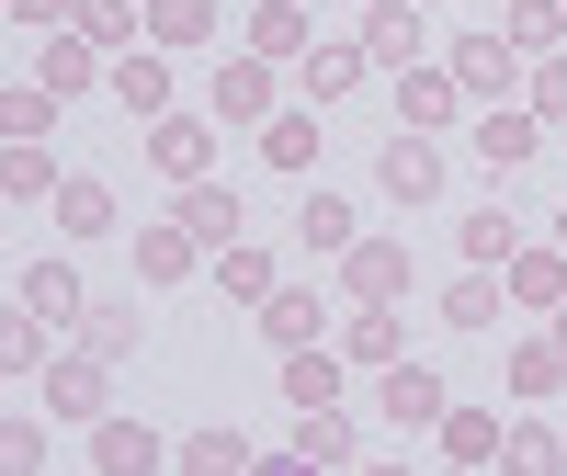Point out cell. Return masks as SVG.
Returning <instances> with one entry per match:
<instances>
[{"label":"cell","mask_w":567,"mask_h":476,"mask_svg":"<svg viewBox=\"0 0 567 476\" xmlns=\"http://www.w3.org/2000/svg\"><path fill=\"white\" fill-rule=\"evenodd\" d=\"M409 283H420L409 238H352V250H341V296H352V307H398Z\"/></svg>","instance_id":"6da1fadb"},{"label":"cell","mask_w":567,"mask_h":476,"mask_svg":"<svg viewBox=\"0 0 567 476\" xmlns=\"http://www.w3.org/2000/svg\"><path fill=\"white\" fill-rule=\"evenodd\" d=\"M272 69H284V58H261V45L216 58V91H205V103H216V125H272V114H284V103H272Z\"/></svg>","instance_id":"7a4b0ae2"},{"label":"cell","mask_w":567,"mask_h":476,"mask_svg":"<svg viewBox=\"0 0 567 476\" xmlns=\"http://www.w3.org/2000/svg\"><path fill=\"white\" fill-rule=\"evenodd\" d=\"M374 182H386V205H443V148H432V125H409L374 148Z\"/></svg>","instance_id":"3957f363"},{"label":"cell","mask_w":567,"mask_h":476,"mask_svg":"<svg viewBox=\"0 0 567 476\" xmlns=\"http://www.w3.org/2000/svg\"><path fill=\"white\" fill-rule=\"evenodd\" d=\"M454 80L477 91V103H511V91L534 80V58H523L511 34H454Z\"/></svg>","instance_id":"277c9868"},{"label":"cell","mask_w":567,"mask_h":476,"mask_svg":"<svg viewBox=\"0 0 567 476\" xmlns=\"http://www.w3.org/2000/svg\"><path fill=\"white\" fill-rule=\"evenodd\" d=\"M465 148H477V159H488V170L511 182V170H523V159L545 148V114H534V103H488L477 125H465Z\"/></svg>","instance_id":"5b68a950"},{"label":"cell","mask_w":567,"mask_h":476,"mask_svg":"<svg viewBox=\"0 0 567 476\" xmlns=\"http://www.w3.org/2000/svg\"><path fill=\"white\" fill-rule=\"evenodd\" d=\"M374 408H386L398 432H432V420L454 408V386H443L432 363H409V352H398V363H386V386H374Z\"/></svg>","instance_id":"8992f818"},{"label":"cell","mask_w":567,"mask_h":476,"mask_svg":"<svg viewBox=\"0 0 567 476\" xmlns=\"http://www.w3.org/2000/svg\"><path fill=\"white\" fill-rule=\"evenodd\" d=\"M420 45H432V12H420V0H374L363 12V58L374 69H420Z\"/></svg>","instance_id":"52a82bcc"},{"label":"cell","mask_w":567,"mask_h":476,"mask_svg":"<svg viewBox=\"0 0 567 476\" xmlns=\"http://www.w3.org/2000/svg\"><path fill=\"white\" fill-rule=\"evenodd\" d=\"M114 103H125V125L171 114V45H125V58H114Z\"/></svg>","instance_id":"ba28073f"},{"label":"cell","mask_w":567,"mask_h":476,"mask_svg":"<svg viewBox=\"0 0 567 476\" xmlns=\"http://www.w3.org/2000/svg\"><path fill=\"white\" fill-rule=\"evenodd\" d=\"M103 352H69V363H45V408H58V420H103L114 408V386H103Z\"/></svg>","instance_id":"9c48e42d"},{"label":"cell","mask_w":567,"mask_h":476,"mask_svg":"<svg viewBox=\"0 0 567 476\" xmlns=\"http://www.w3.org/2000/svg\"><path fill=\"white\" fill-rule=\"evenodd\" d=\"M91 465H103V476H148V465H171V443L148 432V420H91Z\"/></svg>","instance_id":"30bf717a"},{"label":"cell","mask_w":567,"mask_h":476,"mask_svg":"<svg viewBox=\"0 0 567 476\" xmlns=\"http://www.w3.org/2000/svg\"><path fill=\"white\" fill-rule=\"evenodd\" d=\"M148 170H171V182H205V170H216V125H194V114H159V125H148Z\"/></svg>","instance_id":"8fae6325"},{"label":"cell","mask_w":567,"mask_h":476,"mask_svg":"<svg viewBox=\"0 0 567 476\" xmlns=\"http://www.w3.org/2000/svg\"><path fill=\"white\" fill-rule=\"evenodd\" d=\"M171 216L194 227L205 250H239V227H250V216H239V194H227V182H182V194H171Z\"/></svg>","instance_id":"7c38bea8"},{"label":"cell","mask_w":567,"mask_h":476,"mask_svg":"<svg viewBox=\"0 0 567 476\" xmlns=\"http://www.w3.org/2000/svg\"><path fill=\"white\" fill-rule=\"evenodd\" d=\"M318 329H329V307H318V283H272V296H261V341H272V352H307Z\"/></svg>","instance_id":"4fadbf2b"},{"label":"cell","mask_w":567,"mask_h":476,"mask_svg":"<svg viewBox=\"0 0 567 476\" xmlns=\"http://www.w3.org/2000/svg\"><path fill=\"white\" fill-rule=\"evenodd\" d=\"M374 58H363V34H318L307 58H296V80H307V103H341V91L363 80Z\"/></svg>","instance_id":"5bb4252c"},{"label":"cell","mask_w":567,"mask_h":476,"mask_svg":"<svg viewBox=\"0 0 567 476\" xmlns=\"http://www.w3.org/2000/svg\"><path fill=\"white\" fill-rule=\"evenodd\" d=\"M499 296H511V272H488V261H465L454 283H443V329H499Z\"/></svg>","instance_id":"9a60e30c"},{"label":"cell","mask_w":567,"mask_h":476,"mask_svg":"<svg viewBox=\"0 0 567 476\" xmlns=\"http://www.w3.org/2000/svg\"><path fill=\"white\" fill-rule=\"evenodd\" d=\"M194 261H205V238L182 227V216H148V227H136V272H148V283H182Z\"/></svg>","instance_id":"2e32d148"},{"label":"cell","mask_w":567,"mask_h":476,"mask_svg":"<svg viewBox=\"0 0 567 476\" xmlns=\"http://www.w3.org/2000/svg\"><path fill=\"white\" fill-rule=\"evenodd\" d=\"M398 352H409V318H398V307H352V318H341V363H374V374H386Z\"/></svg>","instance_id":"e0dca14e"},{"label":"cell","mask_w":567,"mask_h":476,"mask_svg":"<svg viewBox=\"0 0 567 476\" xmlns=\"http://www.w3.org/2000/svg\"><path fill=\"white\" fill-rule=\"evenodd\" d=\"M432 443H443V465H488V454H511L499 408H443V420H432Z\"/></svg>","instance_id":"ac0fdd59"},{"label":"cell","mask_w":567,"mask_h":476,"mask_svg":"<svg viewBox=\"0 0 567 476\" xmlns=\"http://www.w3.org/2000/svg\"><path fill=\"white\" fill-rule=\"evenodd\" d=\"M284 465H352V420H341V408H296Z\"/></svg>","instance_id":"d6986e66"},{"label":"cell","mask_w":567,"mask_h":476,"mask_svg":"<svg viewBox=\"0 0 567 476\" xmlns=\"http://www.w3.org/2000/svg\"><path fill=\"white\" fill-rule=\"evenodd\" d=\"M454 103H465L454 69H398V125H454Z\"/></svg>","instance_id":"ffe728a7"},{"label":"cell","mask_w":567,"mask_h":476,"mask_svg":"<svg viewBox=\"0 0 567 476\" xmlns=\"http://www.w3.org/2000/svg\"><path fill=\"white\" fill-rule=\"evenodd\" d=\"M284 397H296V408H341V352H329V341L284 352Z\"/></svg>","instance_id":"44dd1931"},{"label":"cell","mask_w":567,"mask_h":476,"mask_svg":"<svg viewBox=\"0 0 567 476\" xmlns=\"http://www.w3.org/2000/svg\"><path fill=\"white\" fill-rule=\"evenodd\" d=\"M239 45H261V58H284V69H296L307 45H318V23L296 12V0H261V12H250V34H239Z\"/></svg>","instance_id":"7402d4cb"},{"label":"cell","mask_w":567,"mask_h":476,"mask_svg":"<svg viewBox=\"0 0 567 476\" xmlns=\"http://www.w3.org/2000/svg\"><path fill=\"white\" fill-rule=\"evenodd\" d=\"M45 205H58V227H69V238H103V227H114V182H91V170H69L58 194H45Z\"/></svg>","instance_id":"603a6c76"},{"label":"cell","mask_w":567,"mask_h":476,"mask_svg":"<svg viewBox=\"0 0 567 476\" xmlns=\"http://www.w3.org/2000/svg\"><path fill=\"white\" fill-rule=\"evenodd\" d=\"M12 296H23L34 318H58V329H69V318H91V307H80V272H69V261H23V283H12Z\"/></svg>","instance_id":"cb8c5ba5"},{"label":"cell","mask_w":567,"mask_h":476,"mask_svg":"<svg viewBox=\"0 0 567 476\" xmlns=\"http://www.w3.org/2000/svg\"><path fill=\"white\" fill-rule=\"evenodd\" d=\"M171 465H182V476H239V465H261V454L216 420V432H182V443H171Z\"/></svg>","instance_id":"d4e9b609"},{"label":"cell","mask_w":567,"mask_h":476,"mask_svg":"<svg viewBox=\"0 0 567 476\" xmlns=\"http://www.w3.org/2000/svg\"><path fill=\"white\" fill-rule=\"evenodd\" d=\"M499 34L523 45V58H556V45H567V0H511V12H499Z\"/></svg>","instance_id":"484cf974"},{"label":"cell","mask_w":567,"mask_h":476,"mask_svg":"<svg viewBox=\"0 0 567 476\" xmlns=\"http://www.w3.org/2000/svg\"><path fill=\"white\" fill-rule=\"evenodd\" d=\"M272 283H284V272H272V250H250V238H239V250H216V296H227V307H261Z\"/></svg>","instance_id":"4316f807"},{"label":"cell","mask_w":567,"mask_h":476,"mask_svg":"<svg viewBox=\"0 0 567 476\" xmlns=\"http://www.w3.org/2000/svg\"><path fill=\"white\" fill-rule=\"evenodd\" d=\"M296 238H307L318 261H341V250H352L363 227H352V205H341V194H307V205H296Z\"/></svg>","instance_id":"83f0119b"},{"label":"cell","mask_w":567,"mask_h":476,"mask_svg":"<svg viewBox=\"0 0 567 476\" xmlns=\"http://www.w3.org/2000/svg\"><path fill=\"white\" fill-rule=\"evenodd\" d=\"M91 80H103V45H91L80 23H69V34H45V91H91Z\"/></svg>","instance_id":"f1b7e54d"},{"label":"cell","mask_w":567,"mask_h":476,"mask_svg":"<svg viewBox=\"0 0 567 476\" xmlns=\"http://www.w3.org/2000/svg\"><path fill=\"white\" fill-rule=\"evenodd\" d=\"M205 34H216V0H148V45L182 58V45H205Z\"/></svg>","instance_id":"f546056e"},{"label":"cell","mask_w":567,"mask_h":476,"mask_svg":"<svg viewBox=\"0 0 567 476\" xmlns=\"http://www.w3.org/2000/svg\"><path fill=\"white\" fill-rule=\"evenodd\" d=\"M511 296L523 307H567V250H511Z\"/></svg>","instance_id":"4dcf8cb0"},{"label":"cell","mask_w":567,"mask_h":476,"mask_svg":"<svg viewBox=\"0 0 567 476\" xmlns=\"http://www.w3.org/2000/svg\"><path fill=\"white\" fill-rule=\"evenodd\" d=\"M511 250H523V216H499V205H477V216H465V261L511 272Z\"/></svg>","instance_id":"1f68e13d"},{"label":"cell","mask_w":567,"mask_h":476,"mask_svg":"<svg viewBox=\"0 0 567 476\" xmlns=\"http://www.w3.org/2000/svg\"><path fill=\"white\" fill-rule=\"evenodd\" d=\"M556 386H567V352H556V329H545V341L511 352V397H556Z\"/></svg>","instance_id":"d6a6232c"},{"label":"cell","mask_w":567,"mask_h":476,"mask_svg":"<svg viewBox=\"0 0 567 476\" xmlns=\"http://www.w3.org/2000/svg\"><path fill=\"white\" fill-rule=\"evenodd\" d=\"M261 159H272V170H307V159H318V114H272V125H261Z\"/></svg>","instance_id":"836d02e7"},{"label":"cell","mask_w":567,"mask_h":476,"mask_svg":"<svg viewBox=\"0 0 567 476\" xmlns=\"http://www.w3.org/2000/svg\"><path fill=\"white\" fill-rule=\"evenodd\" d=\"M80 34L103 45V58H125L136 45V0H80Z\"/></svg>","instance_id":"e575fe53"},{"label":"cell","mask_w":567,"mask_h":476,"mask_svg":"<svg viewBox=\"0 0 567 476\" xmlns=\"http://www.w3.org/2000/svg\"><path fill=\"white\" fill-rule=\"evenodd\" d=\"M58 103H69V91H45V80H12L0 125H12V136H45V125H58Z\"/></svg>","instance_id":"d590c367"},{"label":"cell","mask_w":567,"mask_h":476,"mask_svg":"<svg viewBox=\"0 0 567 476\" xmlns=\"http://www.w3.org/2000/svg\"><path fill=\"white\" fill-rule=\"evenodd\" d=\"M0 182H12V205H34V194H58L69 170H45V136H12V170Z\"/></svg>","instance_id":"8d00e7d4"},{"label":"cell","mask_w":567,"mask_h":476,"mask_svg":"<svg viewBox=\"0 0 567 476\" xmlns=\"http://www.w3.org/2000/svg\"><path fill=\"white\" fill-rule=\"evenodd\" d=\"M80 352L125 363V352H136V307H91V318H80Z\"/></svg>","instance_id":"74e56055"},{"label":"cell","mask_w":567,"mask_h":476,"mask_svg":"<svg viewBox=\"0 0 567 476\" xmlns=\"http://www.w3.org/2000/svg\"><path fill=\"white\" fill-rule=\"evenodd\" d=\"M45 329H58V318H34V307L12 296V329H0V363H12V374H23V363H45Z\"/></svg>","instance_id":"f35d334b"},{"label":"cell","mask_w":567,"mask_h":476,"mask_svg":"<svg viewBox=\"0 0 567 476\" xmlns=\"http://www.w3.org/2000/svg\"><path fill=\"white\" fill-rule=\"evenodd\" d=\"M511 465H523V476L567 465V432H545V420H523V432H511Z\"/></svg>","instance_id":"ab89813d"},{"label":"cell","mask_w":567,"mask_h":476,"mask_svg":"<svg viewBox=\"0 0 567 476\" xmlns=\"http://www.w3.org/2000/svg\"><path fill=\"white\" fill-rule=\"evenodd\" d=\"M523 103H534L545 125H567V58H534V80H523Z\"/></svg>","instance_id":"60d3db41"},{"label":"cell","mask_w":567,"mask_h":476,"mask_svg":"<svg viewBox=\"0 0 567 476\" xmlns=\"http://www.w3.org/2000/svg\"><path fill=\"white\" fill-rule=\"evenodd\" d=\"M12 23H23V34H69L80 0H12Z\"/></svg>","instance_id":"b9f144b4"},{"label":"cell","mask_w":567,"mask_h":476,"mask_svg":"<svg viewBox=\"0 0 567 476\" xmlns=\"http://www.w3.org/2000/svg\"><path fill=\"white\" fill-rule=\"evenodd\" d=\"M556 352H567V307H556Z\"/></svg>","instance_id":"7bdbcfd3"},{"label":"cell","mask_w":567,"mask_h":476,"mask_svg":"<svg viewBox=\"0 0 567 476\" xmlns=\"http://www.w3.org/2000/svg\"><path fill=\"white\" fill-rule=\"evenodd\" d=\"M556 250H567V205H556Z\"/></svg>","instance_id":"ee69618b"},{"label":"cell","mask_w":567,"mask_h":476,"mask_svg":"<svg viewBox=\"0 0 567 476\" xmlns=\"http://www.w3.org/2000/svg\"><path fill=\"white\" fill-rule=\"evenodd\" d=\"M352 12H374V0H352Z\"/></svg>","instance_id":"f6af8a7d"}]
</instances>
